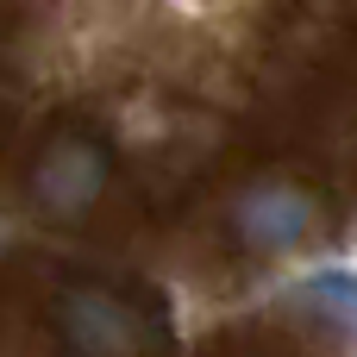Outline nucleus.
Returning <instances> with one entry per match:
<instances>
[{
  "instance_id": "f03ea898",
  "label": "nucleus",
  "mask_w": 357,
  "mask_h": 357,
  "mask_svg": "<svg viewBox=\"0 0 357 357\" xmlns=\"http://www.w3.org/2000/svg\"><path fill=\"white\" fill-rule=\"evenodd\" d=\"M232 232L245 251L257 257H289L307 232H314V195L307 188H289V182H264L238 201L232 213Z\"/></svg>"
},
{
  "instance_id": "7ed1b4c3",
  "label": "nucleus",
  "mask_w": 357,
  "mask_h": 357,
  "mask_svg": "<svg viewBox=\"0 0 357 357\" xmlns=\"http://www.w3.org/2000/svg\"><path fill=\"white\" fill-rule=\"evenodd\" d=\"M63 345H75V351H126L132 345V320H126V307L113 295L82 289V295L63 301Z\"/></svg>"
},
{
  "instance_id": "20e7f679",
  "label": "nucleus",
  "mask_w": 357,
  "mask_h": 357,
  "mask_svg": "<svg viewBox=\"0 0 357 357\" xmlns=\"http://www.w3.org/2000/svg\"><path fill=\"white\" fill-rule=\"evenodd\" d=\"M295 301H314V307H333L345 320V339H357V276L351 270H314L295 282Z\"/></svg>"
},
{
  "instance_id": "f257e3e1",
  "label": "nucleus",
  "mask_w": 357,
  "mask_h": 357,
  "mask_svg": "<svg viewBox=\"0 0 357 357\" xmlns=\"http://www.w3.org/2000/svg\"><path fill=\"white\" fill-rule=\"evenodd\" d=\"M107 151L88 144V138H56L38 169H31V201L44 213H88L100 195H107Z\"/></svg>"
}]
</instances>
